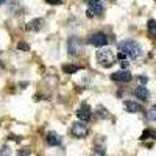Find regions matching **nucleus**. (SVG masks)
Listing matches in <instances>:
<instances>
[{
	"label": "nucleus",
	"mask_w": 156,
	"mask_h": 156,
	"mask_svg": "<svg viewBox=\"0 0 156 156\" xmlns=\"http://www.w3.org/2000/svg\"><path fill=\"white\" fill-rule=\"evenodd\" d=\"M30 153H31L30 148H22V150H19L17 156H30Z\"/></svg>",
	"instance_id": "20"
},
{
	"label": "nucleus",
	"mask_w": 156,
	"mask_h": 156,
	"mask_svg": "<svg viewBox=\"0 0 156 156\" xmlns=\"http://www.w3.org/2000/svg\"><path fill=\"white\" fill-rule=\"evenodd\" d=\"M95 59L101 67H111L115 62V55L111 48H101L95 53Z\"/></svg>",
	"instance_id": "2"
},
{
	"label": "nucleus",
	"mask_w": 156,
	"mask_h": 156,
	"mask_svg": "<svg viewBox=\"0 0 156 156\" xmlns=\"http://www.w3.org/2000/svg\"><path fill=\"white\" fill-rule=\"evenodd\" d=\"M87 17L92 19L97 16H101L105 12V5L101 0H87Z\"/></svg>",
	"instance_id": "3"
},
{
	"label": "nucleus",
	"mask_w": 156,
	"mask_h": 156,
	"mask_svg": "<svg viewBox=\"0 0 156 156\" xmlns=\"http://www.w3.org/2000/svg\"><path fill=\"white\" fill-rule=\"evenodd\" d=\"M97 111H98V117H101V119H106V117H108V111L103 106H98Z\"/></svg>",
	"instance_id": "17"
},
{
	"label": "nucleus",
	"mask_w": 156,
	"mask_h": 156,
	"mask_svg": "<svg viewBox=\"0 0 156 156\" xmlns=\"http://www.w3.org/2000/svg\"><path fill=\"white\" fill-rule=\"evenodd\" d=\"M111 78L114 81H117V83H128V81L133 80V75L129 73L128 70H119V72H114L111 75Z\"/></svg>",
	"instance_id": "7"
},
{
	"label": "nucleus",
	"mask_w": 156,
	"mask_h": 156,
	"mask_svg": "<svg viewBox=\"0 0 156 156\" xmlns=\"http://www.w3.org/2000/svg\"><path fill=\"white\" fill-rule=\"evenodd\" d=\"M5 2H6V0H0V5H3Z\"/></svg>",
	"instance_id": "24"
},
{
	"label": "nucleus",
	"mask_w": 156,
	"mask_h": 156,
	"mask_svg": "<svg viewBox=\"0 0 156 156\" xmlns=\"http://www.w3.org/2000/svg\"><path fill=\"white\" fill-rule=\"evenodd\" d=\"M137 80H139V83H140V86H142V84H145V83L148 81V78H147V76H139Z\"/></svg>",
	"instance_id": "22"
},
{
	"label": "nucleus",
	"mask_w": 156,
	"mask_h": 156,
	"mask_svg": "<svg viewBox=\"0 0 156 156\" xmlns=\"http://www.w3.org/2000/svg\"><path fill=\"white\" fill-rule=\"evenodd\" d=\"M134 95H136L139 100H142V101H147V100L150 98V90H148L145 86H137V87L134 89Z\"/></svg>",
	"instance_id": "10"
},
{
	"label": "nucleus",
	"mask_w": 156,
	"mask_h": 156,
	"mask_svg": "<svg viewBox=\"0 0 156 156\" xmlns=\"http://www.w3.org/2000/svg\"><path fill=\"white\" fill-rule=\"evenodd\" d=\"M150 136L156 139V131H151V129H147V131H144V133H142L140 139H142V140H145V139H148Z\"/></svg>",
	"instance_id": "16"
},
{
	"label": "nucleus",
	"mask_w": 156,
	"mask_h": 156,
	"mask_svg": "<svg viewBox=\"0 0 156 156\" xmlns=\"http://www.w3.org/2000/svg\"><path fill=\"white\" fill-rule=\"evenodd\" d=\"M45 140H47V144H48V145H51V147L61 145V142H62L61 136H59L58 133H55V131H50V133H47V137H45Z\"/></svg>",
	"instance_id": "9"
},
{
	"label": "nucleus",
	"mask_w": 156,
	"mask_h": 156,
	"mask_svg": "<svg viewBox=\"0 0 156 156\" xmlns=\"http://www.w3.org/2000/svg\"><path fill=\"white\" fill-rule=\"evenodd\" d=\"M119 51L123 53L125 56H129V58H139L140 53H142V48L140 45L133 41V39H126V41H122L119 44Z\"/></svg>",
	"instance_id": "1"
},
{
	"label": "nucleus",
	"mask_w": 156,
	"mask_h": 156,
	"mask_svg": "<svg viewBox=\"0 0 156 156\" xmlns=\"http://www.w3.org/2000/svg\"><path fill=\"white\" fill-rule=\"evenodd\" d=\"M147 28H148V34H150L153 39H156V20L150 19V20L147 22Z\"/></svg>",
	"instance_id": "13"
},
{
	"label": "nucleus",
	"mask_w": 156,
	"mask_h": 156,
	"mask_svg": "<svg viewBox=\"0 0 156 156\" xmlns=\"http://www.w3.org/2000/svg\"><path fill=\"white\" fill-rule=\"evenodd\" d=\"M87 125L84 122H73L70 125V134L76 139H83L86 134H87Z\"/></svg>",
	"instance_id": "6"
},
{
	"label": "nucleus",
	"mask_w": 156,
	"mask_h": 156,
	"mask_svg": "<svg viewBox=\"0 0 156 156\" xmlns=\"http://www.w3.org/2000/svg\"><path fill=\"white\" fill-rule=\"evenodd\" d=\"M0 156H11V148L9 147H2L0 148Z\"/></svg>",
	"instance_id": "18"
},
{
	"label": "nucleus",
	"mask_w": 156,
	"mask_h": 156,
	"mask_svg": "<svg viewBox=\"0 0 156 156\" xmlns=\"http://www.w3.org/2000/svg\"><path fill=\"white\" fill-rule=\"evenodd\" d=\"M87 44L94 45V47H105L108 44V34L103 33V31L92 33V34L87 37Z\"/></svg>",
	"instance_id": "4"
},
{
	"label": "nucleus",
	"mask_w": 156,
	"mask_h": 156,
	"mask_svg": "<svg viewBox=\"0 0 156 156\" xmlns=\"http://www.w3.org/2000/svg\"><path fill=\"white\" fill-rule=\"evenodd\" d=\"M120 66L122 67H128V61H120Z\"/></svg>",
	"instance_id": "23"
},
{
	"label": "nucleus",
	"mask_w": 156,
	"mask_h": 156,
	"mask_svg": "<svg viewBox=\"0 0 156 156\" xmlns=\"http://www.w3.org/2000/svg\"><path fill=\"white\" fill-rule=\"evenodd\" d=\"M62 70L64 72H66V73H75V72H78V70H80V67H78V66H73V64H64V66H62Z\"/></svg>",
	"instance_id": "14"
},
{
	"label": "nucleus",
	"mask_w": 156,
	"mask_h": 156,
	"mask_svg": "<svg viewBox=\"0 0 156 156\" xmlns=\"http://www.w3.org/2000/svg\"><path fill=\"white\" fill-rule=\"evenodd\" d=\"M47 3H50V5H61L62 3V0H45Z\"/></svg>",
	"instance_id": "21"
},
{
	"label": "nucleus",
	"mask_w": 156,
	"mask_h": 156,
	"mask_svg": "<svg viewBox=\"0 0 156 156\" xmlns=\"http://www.w3.org/2000/svg\"><path fill=\"white\" fill-rule=\"evenodd\" d=\"M147 119L148 120H151V122H156V105H153L148 111H147Z\"/></svg>",
	"instance_id": "15"
},
{
	"label": "nucleus",
	"mask_w": 156,
	"mask_h": 156,
	"mask_svg": "<svg viewBox=\"0 0 156 156\" xmlns=\"http://www.w3.org/2000/svg\"><path fill=\"white\" fill-rule=\"evenodd\" d=\"M90 115H92V114H90V108H89L87 103H83V105L78 108V111H76V117L81 122H84V123L90 120Z\"/></svg>",
	"instance_id": "8"
},
{
	"label": "nucleus",
	"mask_w": 156,
	"mask_h": 156,
	"mask_svg": "<svg viewBox=\"0 0 156 156\" xmlns=\"http://www.w3.org/2000/svg\"><path fill=\"white\" fill-rule=\"evenodd\" d=\"M17 48H19V50H23V51H27V50H30V45H28L27 42H19V44H17Z\"/></svg>",
	"instance_id": "19"
},
{
	"label": "nucleus",
	"mask_w": 156,
	"mask_h": 156,
	"mask_svg": "<svg viewBox=\"0 0 156 156\" xmlns=\"http://www.w3.org/2000/svg\"><path fill=\"white\" fill-rule=\"evenodd\" d=\"M123 106H125L126 112H131V114L142 111V105H139V103H136V101H133V100H126V101L123 103Z\"/></svg>",
	"instance_id": "11"
},
{
	"label": "nucleus",
	"mask_w": 156,
	"mask_h": 156,
	"mask_svg": "<svg viewBox=\"0 0 156 156\" xmlns=\"http://www.w3.org/2000/svg\"><path fill=\"white\" fill-rule=\"evenodd\" d=\"M67 50H69V55H70V56L80 55L81 50H83V42H81V39L76 37V36L69 37V41H67Z\"/></svg>",
	"instance_id": "5"
},
{
	"label": "nucleus",
	"mask_w": 156,
	"mask_h": 156,
	"mask_svg": "<svg viewBox=\"0 0 156 156\" xmlns=\"http://www.w3.org/2000/svg\"><path fill=\"white\" fill-rule=\"evenodd\" d=\"M42 25H44V20L42 19H33L27 23V31H39L42 28Z\"/></svg>",
	"instance_id": "12"
}]
</instances>
